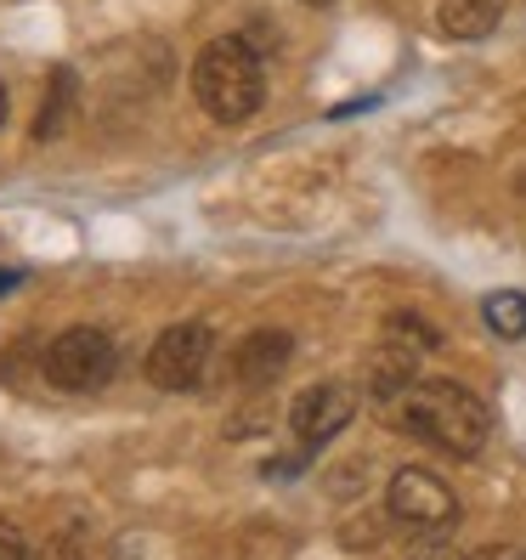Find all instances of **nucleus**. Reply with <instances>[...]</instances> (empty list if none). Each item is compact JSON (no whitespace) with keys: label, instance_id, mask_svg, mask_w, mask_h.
Here are the masks:
<instances>
[{"label":"nucleus","instance_id":"f257e3e1","mask_svg":"<svg viewBox=\"0 0 526 560\" xmlns=\"http://www.w3.org/2000/svg\"><path fill=\"white\" fill-rule=\"evenodd\" d=\"M385 419L397 424V431L453 453V458H476L487 431H492L487 402L470 397V390L453 385V380H413L402 397L385 402Z\"/></svg>","mask_w":526,"mask_h":560},{"label":"nucleus","instance_id":"f03ea898","mask_svg":"<svg viewBox=\"0 0 526 560\" xmlns=\"http://www.w3.org/2000/svg\"><path fill=\"white\" fill-rule=\"evenodd\" d=\"M192 96H199V108L221 125H238L260 108V96H267V80H260V57L244 35H221L199 51L192 62Z\"/></svg>","mask_w":526,"mask_h":560},{"label":"nucleus","instance_id":"7ed1b4c3","mask_svg":"<svg viewBox=\"0 0 526 560\" xmlns=\"http://www.w3.org/2000/svg\"><path fill=\"white\" fill-rule=\"evenodd\" d=\"M114 362H119L114 340L103 335V328H91V323L62 328V335L40 351L46 380H51L57 390H74V397H85V390H103V385L114 380Z\"/></svg>","mask_w":526,"mask_h":560},{"label":"nucleus","instance_id":"20e7f679","mask_svg":"<svg viewBox=\"0 0 526 560\" xmlns=\"http://www.w3.org/2000/svg\"><path fill=\"white\" fill-rule=\"evenodd\" d=\"M385 504H390V515H397L402 526H413V533H442V526L458 521L453 487H447L442 476H431V470H419V465H408V470L390 476Z\"/></svg>","mask_w":526,"mask_h":560},{"label":"nucleus","instance_id":"39448f33","mask_svg":"<svg viewBox=\"0 0 526 560\" xmlns=\"http://www.w3.org/2000/svg\"><path fill=\"white\" fill-rule=\"evenodd\" d=\"M210 369V328L204 323H176L164 328L148 351V380L159 390H192Z\"/></svg>","mask_w":526,"mask_h":560},{"label":"nucleus","instance_id":"423d86ee","mask_svg":"<svg viewBox=\"0 0 526 560\" xmlns=\"http://www.w3.org/2000/svg\"><path fill=\"white\" fill-rule=\"evenodd\" d=\"M351 413H356V397L346 385H306L289 408V424H294L301 442H328L351 424Z\"/></svg>","mask_w":526,"mask_h":560},{"label":"nucleus","instance_id":"0eeeda50","mask_svg":"<svg viewBox=\"0 0 526 560\" xmlns=\"http://www.w3.org/2000/svg\"><path fill=\"white\" fill-rule=\"evenodd\" d=\"M289 357H294V340L283 335V328H260V335H249L238 351H233V374L260 390V385H272L283 369H289Z\"/></svg>","mask_w":526,"mask_h":560},{"label":"nucleus","instance_id":"6e6552de","mask_svg":"<svg viewBox=\"0 0 526 560\" xmlns=\"http://www.w3.org/2000/svg\"><path fill=\"white\" fill-rule=\"evenodd\" d=\"M504 18V0H436V23L447 40H487Z\"/></svg>","mask_w":526,"mask_h":560},{"label":"nucleus","instance_id":"1a4fd4ad","mask_svg":"<svg viewBox=\"0 0 526 560\" xmlns=\"http://www.w3.org/2000/svg\"><path fill=\"white\" fill-rule=\"evenodd\" d=\"M487 328L504 340H521L526 335V294L504 289V294H487Z\"/></svg>","mask_w":526,"mask_h":560},{"label":"nucleus","instance_id":"9d476101","mask_svg":"<svg viewBox=\"0 0 526 560\" xmlns=\"http://www.w3.org/2000/svg\"><path fill=\"white\" fill-rule=\"evenodd\" d=\"M69 103H74V74L57 69V74H51V103H46L40 119H35V137H40V142L62 130V119H69Z\"/></svg>","mask_w":526,"mask_h":560},{"label":"nucleus","instance_id":"9b49d317","mask_svg":"<svg viewBox=\"0 0 526 560\" xmlns=\"http://www.w3.org/2000/svg\"><path fill=\"white\" fill-rule=\"evenodd\" d=\"M0 560H28V544L12 521H0Z\"/></svg>","mask_w":526,"mask_h":560},{"label":"nucleus","instance_id":"f8f14e48","mask_svg":"<svg viewBox=\"0 0 526 560\" xmlns=\"http://www.w3.org/2000/svg\"><path fill=\"white\" fill-rule=\"evenodd\" d=\"M413 560H465V555H458V549H447V544H431V549H419Z\"/></svg>","mask_w":526,"mask_h":560},{"label":"nucleus","instance_id":"ddd939ff","mask_svg":"<svg viewBox=\"0 0 526 560\" xmlns=\"http://www.w3.org/2000/svg\"><path fill=\"white\" fill-rule=\"evenodd\" d=\"M481 560H526V555H521V549H487Z\"/></svg>","mask_w":526,"mask_h":560},{"label":"nucleus","instance_id":"4468645a","mask_svg":"<svg viewBox=\"0 0 526 560\" xmlns=\"http://www.w3.org/2000/svg\"><path fill=\"white\" fill-rule=\"evenodd\" d=\"M0 125H7V85H0Z\"/></svg>","mask_w":526,"mask_h":560},{"label":"nucleus","instance_id":"2eb2a0df","mask_svg":"<svg viewBox=\"0 0 526 560\" xmlns=\"http://www.w3.org/2000/svg\"><path fill=\"white\" fill-rule=\"evenodd\" d=\"M12 283H17V278H12V272H0V289H12Z\"/></svg>","mask_w":526,"mask_h":560},{"label":"nucleus","instance_id":"dca6fc26","mask_svg":"<svg viewBox=\"0 0 526 560\" xmlns=\"http://www.w3.org/2000/svg\"><path fill=\"white\" fill-rule=\"evenodd\" d=\"M57 560H80V555H69V549H62V555H57Z\"/></svg>","mask_w":526,"mask_h":560},{"label":"nucleus","instance_id":"f3484780","mask_svg":"<svg viewBox=\"0 0 526 560\" xmlns=\"http://www.w3.org/2000/svg\"><path fill=\"white\" fill-rule=\"evenodd\" d=\"M312 7H328V0H312Z\"/></svg>","mask_w":526,"mask_h":560}]
</instances>
